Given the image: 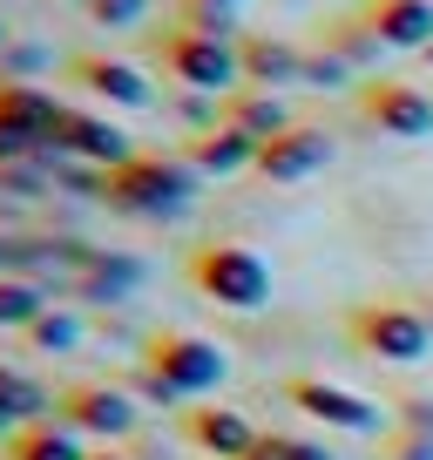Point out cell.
Segmentation results:
<instances>
[{"mask_svg": "<svg viewBox=\"0 0 433 460\" xmlns=\"http://www.w3.org/2000/svg\"><path fill=\"white\" fill-rule=\"evenodd\" d=\"M109 210L122 217H183L197 203V170L176 156H129L122 170H109Z\"/></svg>", "mask_w": 433, "mask_h": 460, "instance_id": "obj_1", "label": "cell"}, {"mask_svg": "<svg viewBox=\"0 0 433 460\" xmlns=\"http://www.w3.org/2000/svg\"><path fill=\"white\" fill-rule=\"evenodd\" d=\"M190 285L224 312H264L271 305V264L251 244H197L190 251Z\"/></svg>", "mask_w": 433, "mask_h": 460, "instance_id": "obj_2", "label": "cell"}, {"mask_svg": "<svg viewBox=\"0 0 433 460\" xmlns=\"http://www.w3.org/2000/svg\"><path fill=\"white\" fill-rule=\"evenodd\" d=\"M143 373H156L163 386H176L183 400H197V393H216L231 379V359H224L210 339H197V332H149Z\"/></svg>", "mask_w": 433, "mask_h": 460, "instance_id": "obj_3", "label": "cell"}, {"mask_svg": "<svg viewBox=\"0 0 433 460\" xmlns=\"http://www.w3.org/2000/svg\"><path fill=\"white\" fill-rule=\"evenodd\" d=\"M156 55H163V68H170L183 88H197V95H237V88H244V68H237L231 41H210V34L176 28V34L156 41Z\"/></svg>", "mask_w": 433, "mask_h": 460, "instance_id": "obj_4", "label": "cell"}, {"mask_svg": "<svg viewBox=\"0 0 433 460\" xmlns=\"http://www.w3.org/2000/svg\"><path fill=\"white\" fill-rule=\"evenodd\" d=\"M352 345L366 359H386V366H420L433 352V325L406 305H359L352 312Z\"/></svg>", "mask_w": 433, "mask_h": 460, "instance_id": "obj_5", "label": "cell"}, {"mask_svg": "<svg viewBox=\"0 0 433 460\" xmlns=\"http://www.w3.org/2000/svg\"><path fill=\"white\" fill-rule=\"evenodd\" d=\"M55 420L75 427L82 440H129L136 433V400L122 386H68L55 400Z\"/></svg>", "mask_w": 433, "mask_h": 460, "instance_id": "obj_6", "label": "cell"}, {"mask_svg": "<svg viewBox=\"0 0 433 460\" xmlns=\"http://www.w3.org/2000/svg\"><path fill=\"white\" fill-rule=\"evenodd\" d=\"M359 115L379 136H400V143H427L433 136V95L413 82H366L359 88Z\"/></svg>", "mask_w": 433, "mask_h": 460, "instance_id": "obj_7", "label": "cell"}, {"mask_svg": "<svg viewBox=\"0 0 433 460\" xmlns=\"http://www.w3.org/2000/svg\"><path fill=\"white\" fill-rule=\"evenodd\" d=\"M48 156H68V163H95V170H122L136 156L129 136L109 122V115H88V109H68L48 136Z\"/></svg>", "mask_w": 433, "mask_h": 460, "instance_id": "obj_8", "label": "cell"}, {"mask_svg": "<svg viewBox=\"0 0 433 460\" xmlns=\"http://www.w3.org/2000/svg\"><path fill=\"white\" fill-rule=\"evenodd\" d=\"M285 400L298 406L305 420L318 427H339V433H379V406L359 400L352 386H332V379H285Z\"/></svg>", "mask_w": 433, "mask_h": 460, "instance_id": "obj_9", "label": "cell"}, {"mask_svg": "<svg viewBox=\"0 0 433 460\" xmlns=\"http://www.w3.org/2000/svg\"><path fill=\"white\" fill-rule=\"evenodd\" d=\"M68 88H82L88 102H109V109H149L156 88L136 61H116V55H75L68 61Z\"/></svg>", "mask_w": 433, "mask_h": 460, "instance_id": "obj_10", "label": "cell"}, {"mask_svg": "<svg viewBox=\"0 0 433 460\" xmlns=\"http://www.w3.org/2000/svg\"><path fill=\"white\" fill-rule=\"evenodd\" d=\"M325 163H332V136L312 129V122H291L285 136H271V143L258 149L264 183H305V176H318Z\"/></svg>", "mask_w": 433, "mask_h": 460, "instance_id": "obj_11", "label": "cell"}, {"mask_svg": "<svg viewBox=\"0 0 433 460\" xmlns=\"http://www.w3.org/2000/svg\"><path fill=\"white\" fill-rule=\"evenodd\" d=\"M183 433H190V447H203L210 460H251V447H258V427H251L237 406H190Z\"/></svg>", "mask_w": 433, "mask_h": 460, "instance_id": "obj_12", "label": "cell"}, {"mask_svg": "<svg viewBox=\"0 0 433 460\" xmlns=\"http://www.w3.org/2000/svg\"><path fill=\"white\" fill-rule=\"evenodd\" d=\"M366 21L393 55H427L433 48V0H366Z\"/></svg>", "mask_w": 433, "mask_h": 460, "instance_id": "obj_13", "label": "cell"}, {"mask_svg": "<svg viewBox=\"0 0 433 460\" xmlns=\"http://www.w3.org/2000/svg\"><path fill=\"white\" fill-rule=\"evenodd\" d=\"M237 68H244V88H285V82H305V48L278 41V34H244L237 41Z\"/></svg>", "mask_w": 433, "mask_h": 460, "instance_id": "obj_14", "label": "cell"}, {"mask_svg": "<svg viewBox=\"0 0 433 460\" xmlns=\"http://www.w3.org/2000/svg\"><path fill=\"white\" fill-rule=\"evenodd\" d=\"M258 136H244V129H210V136H190V149H183V163L197 176H244V170H258Z\"/></svg>", "mask_w": 433, "mask_h": 460, "instance_id": "obj_15", "label": "cell"}, {"mask_svg": "<svg viewBox=\"0 0 433 460\" xmlns=\"http://www.w3.org/2000/svg\"><path fill=\"white\" fill-rule=\"evenodd\" d=\"M143 278H149L143 258H129V251H95L88 271L68 278V285H75V298H88V305H122V298H136Z\"/></svg>", "mask_w": 433, "mask_h": 460, "instance_id": "obj_16", "label": "cell"}, {"mask_svg": "<svg viewBox=\"0 0 433 460\" xmlns=\"http://www.w3.org/2000/svg\"><path fill=\"white\" fill-rule=\"evenodd\" d=\"M224 122L244 136H258V143H271V136L291 129V109L285 95H271V88H237V95H224Z\"/></svg>", "mask_w": 433, "mask_h": 460, "instance_id": "obj_17", "label": "cell"}, {"mask_svg": "<svg viewBox=\"0 0 433 460\" xmlns=\"http://www.w3.org/2000/svg\"><path fill=\"white\" fill-rule=\"evenodd\" d=\"M0 115L21 122V129H34V136H55L68 102H55V88H41V82H0Z\"/></svg>", "mask_w": 433, "mask_h": 460, "instance_id": "obj_18", "label": "cell"}, {"mask_svg": "<svg viewBox=\"0 0 433 460\" xmlns=\"http://www.w3.org/2000/svg\"><path fill=\"white\" fill-rule=\"evenodd\" d=\"M325 48H332V55L346 61L352 75L379 68V61L393 55V48H386V41H379V34H373V21H366V14H346V21H332V28H325Z\"/></svg>", "mask_w": 433, "mask_h": 460, "instance_id": "obj_19", "label": "cell"}, {"mask_svg": "<svg viewBox=\"0 0 433 460\" xmlns=\"http://www.w3.org/2000/svg\"><path fill=\"white\" fill-rule=\"evenodd\" d=\"M7 460H88L82 433L61 427V420H41V427H21L7 440Z\"/></svg>", "mask_w": 433, "mask_h": 460, "instance_id": "obj_20", "label": "cell"}, {"mask_svg": "<svg viewBox=\"0 0 433 460\" xmlns=\"http://www.w3.org/2000/svg\"><path fill=\"white\" fill-rule=\"evenodd\" d=\"M48 312V291L34 278H0V332H28Z\"/></svg>", "mask_w": 433, "mask_h": 460, "instance_id": "obj_21", "label": "cell"}, {"mask_svg": "<svg viewBox=\"0 0 433 460\" xmlns=\"http://www.w3.org/2000/svg\"><path fill=\"white\" fill-rule=\"evenodd\" d=\"M28 345H34V352H75V345H82V318L48 305V312L28 325Z\"/></svg>", "mask_w": 433, "mask_h": 460, "instance_id": "obj_22", "label": "cell"}, {"mask_svg": "<svg viewBox=\"0 0 433 460\" xmlns=\"http://www.w3.org/2000/svg\"><path fill=\"white\" fill-rule=\"evenodd\" d=\"M183 21H190V34H210V41H244L237 34V14L231 7H210V0H183Z\"/></svg>", "mask_w": 433, "mask_h": 460, "instance_id": "obj_23", "label": "cell"}, {"mask_svg": "<svg viewBox=\"0 0 433 460\" xmlns=\"http://www.w3.org/2000/svg\"><path fill=\"white\" fill-rule=\"evenodd\" d=\"M48 48H34V41H7L0 48V82H41L48 75Z\"/></svg>", "mask_w": 433, "mask_h": 460, "instance_id": "obj_24", "label": "cell"}, {"mask_svg": "<svg viewBox=\"0 0 433 460\" xmlns=\"http://www.w3.org/2000/svg\"><path fill=\"white\" fill-rule=\"evenodd\" d=\"M55 190V170L48 163H14V170H0V197H14V203H34Z\"/></svg>", "mask_w": 433, "mask_h": 460, "instance_id": "obj_25", "label": "cell"}, {"mask_svg": "<svg viewBox=\"0 0 433 460\" xmlns=\"http://www.w3.org/2000/svg\"><path fill=\"white\" fill-rule=\"evenodd\" d=\"M41 149H48V136H34V129H21V122L0 115V170H14V163H41Z\"/></svg>", "mask_w": 433, "mask_h": 460, "instance_id": "obj_26", "label": "cell"}, {"mask_svg": "<svg viewBox=\"0 0 433 460\" xmlns=\"http://www.w3.org/2000/svg\"><path fill=\"white\" fill-rule=\"evenodd\" d=\"M352 82H359V75H352V68H346V61H339L325 41L305 55V88H352Z\"/></svg>", "mask_w": 433, "mask_h": 460, "instance_id": "obj_27", "label": "cell"}, {"mask_svg": "<svg viewBox=\"0 0 433 460\" xmlns=\"http://www.w3.org/2000/svg\"><path fill=\"white\" fill-rule=\"evenodd\" d=\"M251 460H332V454H325L318 440H291V433H258Z\"/></svg>", "mask_w": 433, "mask_h": 460, "instance_id": "obj_28", "label": "cell"}, {"mask_svg": "<svg viewBox=\"0 0 433 460\" xmlns=\"http://www.w3.org/2000/svg\"><path fill=\"white\" fill-rule=\"evenodd\" d=\"M88 14H95V28H143L149 0H95Z\"/></svg>", "mask_w": 433, "mask_h": 460, "instance_id": "obj_29", "label": "cell"}, {"mask_svg": "<svg viewBox=\"0 0 433 460\" xmlns=\"http://www.w3.org/2000/svg\"><path fill=\"white\" fill-rule=\"evenodd\" d=\"M386 460H433V433H393Z\"/></svg>", "mask_w": 433, "mask_h": 460, "instance_id": "obj_30", "label": "cell"}, {"mask_svg": "<svg viewBox=\"0 0 433 460\" xmlns=\"http://www.w3.org/2000/svg\"><path fill=\"white\" fill-rule=\"evenodd\" d=\"M400 433H433V400H427V393L400 400Z\"/></svg>", "mask_w": 433, "mask_h": 460, "instance_id": "obj_31", "label": "cell"}, {"mask_svg": "<svg viewBox=\"0 0 433 460\" xmlns=\"http://www.w3.org/2000/svg\"><path fill=\"white\" fill-rule=\"evenodd\" d=\"M136 393H143L149 406H183V393H176V386H163L156 373H136Z\"/></svg>", "mask_w": 433, "mask_h": 460, "instance_id": "obj_32", "label": "cell"}, {"mask_svg": "<svg viewBox=\"0 0 433 460\" xmlns=\"http://www.w3.org/2000/svg\"><path fill=\"white\" fill-rule=\"evenodd\" d=\"M14 433H21V420H14V406L0 400V440H14Z\"/></svg>", "mask_w": 433, "mask_h": 460, "instance_id": "obj_33", "label": "cell"}, {"mask_svg": "<svg viewBox=\"0 0 433 460\" xmlns=\"http://www.w3.org/2000/svg\"><path fill=\"white\" fill-rule=\"evenodd\" d=\"M88 460H136V454H122V447H102V454H88Z\"/></svg>", "mask_w": 433, "mask_h": 460, "instance_id": "obj_34", "label": "cell"}, {"mask_svg": "<svg viewBox=\"0 0 433 460\" xmlns=\"http://www.w3.org/2000/svg\"><path fill=\"white\" fill-rule=\"evenodd\" d=\"M210 7H231V14H237V7H244V0H210Z\"/></svg>", "mask_w": 433, "mask_h": 460, "instance_id": "obj_35", "label": "cell"}, {"mask_svg": "<svg viewBox=\"0 0 433 460\" xmlns=\"http://www.w3.org/2000/svg\"><path fill=\"white\" fill-rule=\"evenodd\" d=\"M75 7H95V0H75Z\"/></svg>", "mask_w": 433, "mask_h": 460, "instance_id": "obj_36", "label": "cell"}, {"mask_svg": "<svg viewBox=\"0 0 433 460\" xmlns=\"http://www.w3.org/2000/svg\"><path fill=\"white\" fill-rule=\"evenodd\" d=\"M0 48H7V28H0Z\"/></svg>", "mask_w": 433, "mask_h": 460, "instance_id": "obj_37", "label": "cell"}, {"mask_svg": "<svg viewBox=\"0 0 433 460\" xmlns=\"http://www.w3.org/2000/svg\"><path fill=\"white\" fill-rule=\"evenodd\" d=\"M427 68H433V48H427Z\"/></svg>", "mask_w": 433, "mask_h": 460, "instance_id": "obj_38", "label": "cell"}]
</instances>
